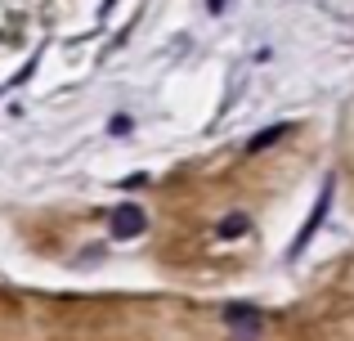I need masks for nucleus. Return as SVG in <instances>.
Instances as JSON below:
<instances>
[{
  "label": "nucleus",
  "instance_id": "obj_2",
  "mask_svg": "<svg viewBox=\"0 0 354 341\" xmlns=\"http://www.w3.org/2000/svg\"><path fill=\"white\" fill-rule=\"evenodd\" d=\"M225 324H229V333L242 337V341H256L260 328H265V324H260V315H256L251 306H229V310H225Z\"/></svg>",
  "mask_w": 354,
  "mask_h": 341
},
{
  "label": "nucleus",
  "instance_id": "obj_1",
  "mask_svg": "<svg viewBox=\"0 0 354 341\" xmlns=\"http://www.w3.org/2000/svg\"><path fill=\"white\" fill-rule=\"evenodd\" d=\"M144 225H148L144 207H135V202H121V207H113V216H108V234L121 238V243H126V238H139Z\"/></svg>",
  "mask_w": 354,
  "mask_h": 341
},
{
  "label": "nucleus",
  "instance_id": "obj_5",
  "mask_svg": "<svg viewBox=\"0 0 354 341\" xmlns=\"http://www.w3.org/2000/svg\"><path fill=\"white\" fill-rule=\"evenodd\" d=\"M216 234H220V238H238V234H247V216H225Z\"/></svg>",
  "mask_w": 354,
  "mask_h": 341
},
{
  "label": "nucleus",
  "instance_id": "obj_3",
  "mask_svg": "<svg viewBox=\"0 0 354 341\" xmlns=\"http://www.w3.org/2000/svg\"><path fill=\"white\" fill-rule=\"evenodd\" d=\"M328 202H332V180H323V193H319V207L310 211V220L301 225V234H296V243H292V256H301L305 252V243L314 238V229L323 225V216H328Z\"/></svg>",
  "mask_w": 354,
  "mask_h": 341
},
{
  "label": "nucleus",
  "instance_id": "obj_4",
  "mask_svg": "<svg viewBox=\"0 0 354 341\" xmlns=\"http://www.w3.org/2000/svg\"><path fill=\"white\" fill-rule=\"evenodd\" d=\"M287 131H292V126H269V131H260L256 140H251V153H260V149H269V144H278Z\"/></svg>",
  "mask_w": 354,
  "mask_h": 341
}]
</instances>
